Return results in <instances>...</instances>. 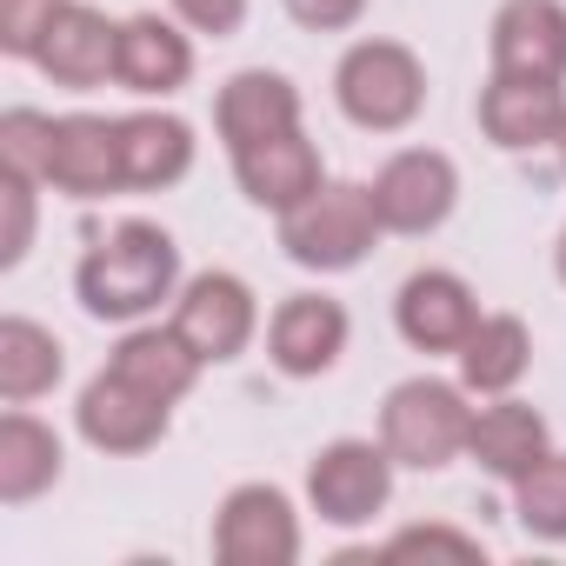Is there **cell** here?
Segmentation results:
<instances>
[{
  "label": "cell",
  "mask_w": 566,
  "mask_h": 566,
  "mask_svg": "<svg viewBox=\"0 0 566 566\" xmlns=\"http://www.w3.org/2000/svg\"><path fill=\"white\" fill-rule=\"evenodd\" d=\"M74 294H81L87 321H107V327L154 321L160 301L180 294V240L160 220H120L114 233H101L81 253Z\"/></svg>",
  "instance_id": "6da1fadb"
},
{
  "label": "cell",
  "mask_w": 566,
  "mask_h": 566,
  "mask_svg": "<svg viewBox=\"0 0 566 566\" xmlns=\"http://www.w3.org/2000/svg\"><path fill=\"white\" fill-rule=\"evenodd\" d=\"M473 433V394L460 380H433L413 374L380 400V440L407 473H440L467 453Z\"/></svg>",
  "instance_id": "7a4b0ae2"
},
{
  "label": "cell",
  "mask_w": 566,
  "mask_h": 566,
  "mask_svg": "<svg viewBox=\"0 0 566 566\" xmlns=\"http://www.w3.org/2000/svg\"><path fill=\"white\" fill-rule=\"evenodd\" d=\"M334 101L360 134H400L427 107V67L407 41H354L334 67Z\"/></svg>",
  "instance_id": "3957f363"
},
{
  "label": "cell",
  "mask_w": 566,
  "mask_h": 566,
  "mask_svg": "<svg viewBox=\"0 0 566 566\" xmlns=\"http://www.w3.org/2000/svg\"><path fill=\"white\" fill-rule=\"evenodd\" d=\"M380 233L387 227L374 213L367 180H327L294 213H280V247H287V260L307 266V273H354L374 253Z\"/></svg>",
  "instance_id": "277c9868"
},
{
  "label": "cell",
  "mask_w": 566,
  "mask_h": 566,
  "mask_svg": "<svg viewBox=\"0 0 566 566\" xmlns=\"http://www.w3.org/2000/svg\"><path fill=\"white\" fill-rule=\"evenodd\" d=\"M394 473L400 460L387 453V440H327L307 460V506L327 526H374L394 500Z\"/></svg>",
  "instance_id": "5b68a950"
},
{
  "label": "cell",
  "mask_w": 566,
  "mask_h": 566,
  "mask_svg": "<svg viewBox=\"0 0 566 566\" xmlns=\"http://www.w3.org/2000/svg\"><path fill=\"white\" fill-rule=\"evenodd\" d=\"M174 334L207 360V367H227L253 347L260 334V301L240 273L227 266H207L193 280H180V294H174Z\"/></svg>",
  "instance_id": "8992f818"
},
{
  "label": "cell",
  "mask_w": 566,
  "mask_h": 566,
  "mask_svg": "<svg viewBox=\"0 0 566 566\" xmlns=\"http://www.w3.org/2000/svg\"><path fill=\"white\" fill-rule=\"evenodd\" d=\"M367 193H374V213H380L387 233L420 240V233H440L453 220V207H460V167L440 147H400L367 180Z\"/></svg>",
  "instance_id": "52a82bcc"
},
{
  "label": "cell",
  "mask_w": 566,
  "mask_h": 566,
  "mask_svg": "<svg viewBox=\"0 0 566 566\" xmlns=\"http://www.w3.org/2000/svg\"><path fill=\"white\" fill-rule=\"evenodd\" d=\"M213 559L220 566H294L301 559V513L273 480H240L213 513Z\"/></svg>",
  "instance_id": "ba28073f"
},
{
  "label": "cell",
  "mask_w": 566,
  "mask_h": 566,
  "mask_svg": "<svg viewBox=\"0 0 566 566\" xmlns=\"http://www.w3.org/2000/svg\"><path fill=\"white\" fill-rule=\"evenodd\" d=\"M167 427H174V400L134 387V380L114 374V367H101V374L81 387L74 433H81L94 453H120V460H127V453H147V447L167 440Z\"/></svg>",
  "instance_id": "9c48e42d"
},
{
  "label": "cell",
  "mask_w": 566,
  "mask_h": 566,
  "mask_svg": "<svg viewBox=\"0 0 566 566\" xmlns=\"http://www.w3.org/2000/svg\"><path fill=\"white\" fill-rule=\"evenodd\" d=\"M394 327L413 354H460L467 334L480 327V301L453 266H420L394 294Z\"/></svg>",
  "instance_id": "30bf717a"
},
{
  "label": "cell",
  "mask_w": 566,
  "mask_h": 566,
  "mask_svg": "<svg viewBox=\"0 0 566 566\" xmlns=\"http://www.w3.org/2000/svg\"><path fill=\"white\" fill-rule=\"evenodd\" d=\"M347 334H354V321L334 294H287L266 321V360L287 380H321L340 367Z\"/></svg>",
  "instance_id": "8fae6325"
},
{
  "label": "cell",
  "mask_w": 566,
  "mask_h": 566,
  "mask_svg": "<svg viewBox=\"0 0 566 566\" xmlns=\"http://www.w3.org/2000/svg\"><path fill=\"white\" fill-rule=\"evenodd\" d=\"M227 160H233L240 193H247L260 213H294L307 193L327 187V167H321V147L307 140V127L266 134V140H253V147H240V154H227Z\"/></svg>",
  "instance_id": "7c38bea8"
},
{
  "label": "cell",
  "mask_w": 566,
  "mask_h": 566,
  "mask_svg": "<svg viewBox=\"0 0 566 566\" xmlns=\"http://www.w3.org/2000/svg\"><path fill=\"white\" fill-rule=\"evenodd\" d=\"M48 187L67 193V200L127 193L120 120H107V114H61L54 120V154H48Z\"/></svg>",
  "instance_id": "4fadbf2b"
},
{
  "label": "cell",
  "mask_w": 566,
  "mask_h": 566,
  "mask_svg": "<svg viewBox=\"0 0 566 566\" xmlns=\"http://www.w3.org/2000/svg\"><path fill=\"white\" fill-rule=\"evenodd\" d=\"M480 134L506 154H533V147H559L566 134V81H520V74H493L480 87Z\"/></svg>",
  "instance_id": "5bb4252c"
},
{
  "label": "cell",
  "mask_w": 566,
  "mask_h": 566,
  "mask_svg": "<svg viewBox=\"0 0 566 566\" xmlns=\"http://www.w3.org/2000/svg\"><path fill=\"white\" fill-rule=\"evenodd\" d=\"M493 74L520 81H566V0H500L486 28Z\"/></svg>",
  "instance_id": "9a60e30c"
},
{
  "label": "cell",
  "mask_w": 566,
  "mask_h": 566,
  "mask_svg": "<svg viewBox=\"0 0 566 566\" xmlns=\"http://www.w3.org/2000/svg\"><path fill=\"white\" fill-rule=\"evenodd\" d=\"M114 54H120V21H107L87 0H67L54 14L34 67L54 81V87H74V94H94L101 81H114Z\"/></svg>",
  "instance_id": "2e32d148"
},
{
  "label": "cell",
  "mask_w": 566,
  "mask_h": 566,
  "mask_svg": "<svg viewBox=\"0 0 566 566\" xmlns=\"http://www.w3.org/2000/svg\"><path fill=\"white\" fill-rule=\"evenodd\" d=\"M301 127V87L287 74H273V67H240L233 81H220L213 94V134L227 154L266 140V134H287Z\"/></svg>",
  "instance_id": "e0dca14e"
},
{
  "label": "cell",
  "mask_w": 566,
  "mask_h": 566,
  "mask_svg": "<svg viewBox=\"0 0 566 566\" xmlns=\"http://www.w3.org/2000/svg\"><path fill=\"white\" fill-rule=\"evenodd\" d=\"M546 453H553V427H546V413H539V407H526V400H513V394H500V400L473 407L467 460H473L480 473H493L500 486H513L520 473H533Z\"/></svg>",
  "instance_id": "ac0fdd59"
},
{
  "label": "cell",
  "mask_w": 566,
  "mask_h": 566,
  "mask_svg": "<svg viewBox=\"0 0 566 566\" xmlns=\"http://www.w3.org/2000/svg\"><path fill=\"white\" fill-rule=\"evenodd\" d=\"M114 81L140 101H167L193 81V41L180 34V21L167 14H134L120 21V54H114Z\"/></svg>",
  "instance_id": "d6986e66"
},
{
  "label": "cell",
  "mask_w": 566,
  "mask_h": 566,
  "mask_svg": "<svg viewBox=\"0 0 566 566\" xmlns=\"http://www.w3.org/2000/svg\"><path fill=\"white\" fill-rule=\"evenodd\" d=\"M61 473H67V447L41 413L28 407L0 413V506H34L48 486H61Z\"/></svg>",
  "instance_id": "ffe728a7"
},
{
  "label": "cell",
  "mask_w": 566,
  "mask_h": 566,
  "mask_svg": "<svg viewBox=\"0 0 566 566\" xmlns=\"http://www.w3.org/2000/svg\"><path fill=\"white\" fill-rule=\"evenodd\" d=\"M120 160H127V193H160L193 174V127L180 114H120Z\"/></svg>",
  "instance_id": "44dd1931"
},
{
  "label": "cell",
  "mask_w": 566,
  "mask_h": 566,
  "mask_svg": "<svg viewBox=\"0 0 566 566\" xmlns=\"http://www.w3.org/2000/svg\"><path fill=\"white\" fill-rule=\"evenodd\" d=\"M453 360H460V387L473 400H500L533 374V334L520 314H480V327L467 334V347Z\"/></svg>",
  "instance_id": "7402d4cb"
},
{
  "label": "cell",
  "mask_w": 566,
  "mask_h": 566,
  "mask_svg": "<svg viewBox=\"0 0 566 566\" xmlns=\"http://www.w3.org/2000/svg\"><path fill=\"white\" fill-rule=\"evenodd\" d=\"M61 380H67V347H61L54 327H41L28 314L0 321V400H8V407H34Z\"/></svg>",
  "instance_id": "603a6c76"
},
{
  "label": "cell",
  "mask_w": 566,
  "mask_h": 566,
  "mask_svg": "<svg viewBox=\"0 0 566 566\" xmlns=\"http://www.w3.org/2000/svg\"><path fill=\"white\" fill-rule=\"evenodd\" d=\"M107 367H114V374H127L134 387H147V394H160V400H174V407H180V400L193 394V380H200V367H207V360L174 334V321H167V327H147V321H140V327H127V334H120V347L107 354Z\"/></svg>",
  "instance_id": "cb8c5ba5"
},
{
  "label": "cell",
  "mask_w": 566,
  "mask_h": 566,
  "mask_svg": "<svg viewBox=\"0 0 566 566\" xmlns=\"http://www.w3.org/2000/svg\"><path fill=\"white\" fill-rule=\"evenodd\" d=\"M513 520L526 539H546V546H566V453L553 447L533 473L513 480Z\"/></svg>",
  "instance_id": "d4e9b609"
},
{
  "label": "cell",
  "mask_w": 566,
  "mask_h": 566,
  "mask_svg": "<svg viewBox=\"0 0 566 566\" xmlns=\"http://www.w3.org/2000/svg\"><path fill=\"white\" fill-rule=\"evenodd\" d=\"M48 154H54V114H41V107L0 114V174L48 180Z\"/></svg>",
  "instance_id": "484cf974"
},
{
  "label": "cell",
  "mask_w": 566,
  "mask_h": 566,
  "mask_svg": "<svg viewBox=\"0 0 566 566\" xmlns=\"http://www.w3.org/2000/svg\"><path fill=\"white\" fill-rule=\"evenodd\" d=\"M41 187L48 180H28V174H0V213H8V233H0V266H21L34 253V220H41Z\"/></svg>",
  "instance_id": "4316f807"
},
{
  "label": "cell",
  "mask_w": 566,
  "mask_h": 566,
  "mask_svg": "<svg viewBox=\"0 0 566 566\" xmlns=\"http://www.w3.org/2000/svg\"><path fill=\"white\" fill-rule=\"evenodd\" d=\"M61 8H67V0H0V54H8V61H34Z\"/></svg>",
  "instance_id": "83f0119b"
},
{
  "label": "cell",
  "mask_w": 566,
  "mask_h": 566,
  "mask_svg": "<svg viewBox=\"0 0 566 566\" xmlns=\"http://www.w3.org/2000/svg\"><path fill=\"white\" fill-rule=\"evenodd\" d=\"M380 553H447V559H486V546L460 526H400Z\"/></svg>",
  "instance_id": "f1b7e54d"
},
{
  "label": "cell",
  "mask_w": 566,
  "mask_h": 566,
  "mask_svg": "<svg viewBox=\"0 0 566 566\" xmlns=\"http://www.w3.org/2000/svg\"><path fill=\"white\" fill-rule=\"evenodd\" d=\"M167 8L187 34H207V41H227L247 28V0H167Z\"/></svg>",
  "instance_id": "f546056e"
},
{
  "label": "cell",
  "mask_w": 566,
  "mask_h": 566,
  "mask_svg": "<svg viewBox=\"0 0 566 566\" xmlns=\"http://www.w3.org/2000/svg\"><path fill=\"white\" fill-rule=\"evenodd\" d=\"M307 34H347V28H360V14H367V0H280Z\"/></svg>",
  "instance_id": "4dcf8cb0"
},
{
  "label": "cell",
  "mask_w": 566,
  "mask_h": 566,
  "mask_svg": "<svg viewBox=\"0 0 566 566\" xmlns=\"http://www.w3.org/2000/svg\"><path fill=\"white\" fill-rule=\"evenodd\" d=\"M553 273H559V287H566V233H559V247H553Z\"/></svg>",
  "instance_id": "1f68e13d"
},
{
  "label": "cell",
  "mask_w": 566,
  "mask_h": 566,
  "mask_svg": "<svg viewBox=\"0 0 566 566\" xmlns=\"http://www.w3.org/2000/svg\"><path fill=\"white\" fill-rule=\"evenodd\" d=\"M559 167H566V134H559Z\"/></svg>",
  "instance_id": "d6a6232c"
}]
</instances>
